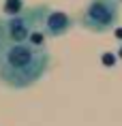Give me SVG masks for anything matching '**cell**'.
I'll use <instances>...</instances> for the list:
<instances>
[{
  "label": "cell",
  "instance_id": "6da1fadb",
  "mask_svg": "<svg viewBox=\"0 0 122 126\" xmlns=\"http://www.w3.org/2000/svg\"><path fill=\"white\" fill-rule=\"evenodd\" d=\"M49 68V51L34 43H4L0 49V81L24 90L34 86Z\"/></svg>",
  "mask_w": 122,
  "mask_h": 126
},
{
  "label": "cell",
  "instance_id": "7a4b0ae2",
  "mask_svg": "<svg viewBox=\"0 0 122 126\" xmlns=\"http://www.w3.org/2000/svg\"><path fill=\"white\" fill-rule=\"evenodd\" d=\"M120 21L118 0H90L79 15V26L94 34H105L114 30Z\"/></svg>",
  "mask_w": 122,
  "mask_h": 126
},
{
  "label": "cell",
  "instance_id": "3957f363",
  "mask_svg": "<svg viewBox=\"0 0 122 126\" xmlns=\"http://www.w3.org/2000/svg\"><path fill=\"white\" fill-rule=\"evenodd\" d=\"M45 4L32 9H24L15 15H9L7 19H2L4 26V39L7 43H28L32 32H36L41 26V17L45 13Z\"/></svg>",
  "mask_w": 122,
  "mask_h": 126
},
{
  "label": "cell",
  "instance_id": "277c9868",
  "mask_svg": "<svg viewBox=\"0 0 122 126\" xmlns=\"http://www.w3.org/2000/svg\"><path fill=\"white\" fill-rule=\"evenodd\" d=\"M73 28V17L67 15L64 11H54V9H45V13L41 17V26L39 30L49 39H58V36H64Z\"/></svg>",
  "mask_w": 122,
  "mask_h": 126
},
{
  "label": "cell",
  "instance_id": "5b68a950",
  "mask_svg": "<svg viewBox=\"0 0 122 126\" xmlns=\"http://www.w3.org/2000/svg\"><path fill=\"white\" fill-rule=\"evenodd\" d=\"M4 11L9 15H15V13H19V11H24V4H21V0H7Z\"/></svg>",
  "mask_w": 122,
  "mask_h": 126
},
{
  "label": "cell",
  "instance_id": "8992f818",
  "mask_svg": "<svg viewBox=\"0 0 122 126\" xmlns=\"http://www.w3.org/2000/svg\"><path fill=\"white\" fill-rule=\"evenodd\" d=\"M4 43H7V39H4V26H2V19H0V49L4 47Z\"/></svg>",
  "mask_w": 122,
  "mask_h": 126
}]
</instances>
